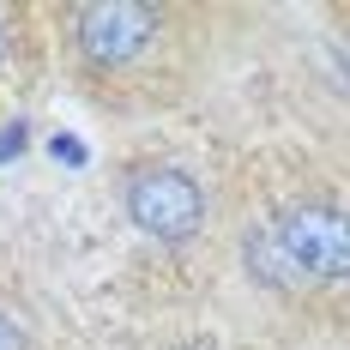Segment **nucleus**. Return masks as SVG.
<instances>
[{"label":"nucleus","instance_id":"nucleus-7","mask_svg":"<svg viewBox=\"0 0 350 350\" xmlns=\"http://www.w3.org/2000/svg\"><path fill=\"white\" fill-rule=\"evenodd\" d=\"M49 151H55V157H67V163H85V151H79V145H72V139H67V133H61V139L49 145Z\"/></svg>","mask_w":350,"mask_h":350},{"label":"nucleus","instance_id":"nucleus-2","mask_svg":"<svg viewBox=\"0 0 350 350\" xmlns=\"http://www.w3.org/2000/svg\"><path fill=\"white\" fill-rule=\"evenodd\" d=\"M242 278L296 314H350V193L278 187L236 230Z\"/></svg>","mask_w":350,"mask_h":350},{"label":"nucleus","instance_id":"nucleus-9","mask_svg":"<svg viewBox=\"0 0 350 350\" xmlns=\"http://www.w3.org/2000/svg\"><path fill=\"white\" fill-rule=\"evenodd\" d=\"M332 18H338V25H350V6H338V12H332Z\"/></svg>","mask_w":350,"mask_h":350},{"label":"nucleus","instance_id":"nucleus-4","mask_svg":"<svg viewBox=\"0 0 350 350\" xmlns=\"http://www.w3.org/2000/svg\"><path fill=\"white\" fill-rule=\"evenodd\" d=\"M31 25H36L31 6H6V0H0V115L12 109L18 79H25V61H31V49H36Z\"/></svg>","mask_w":350,"mask_h":350},{"label":"nucleus","instance_id":"nucleus-8","mask_svg":"<svg viewBox=\"0 0 350 350\" xmlns=\"http://www.w3.org/2000/svg\"><path fill=\"white\" fill-rule=\"evenodd\" d=\"M163 350H217L211 338H175V345H163Z\"/></svg>","mask_w":350,"mask_h":350},{"label":"nucleus","instance_id":"nucleus-1","mask_svg":"<svg viewBox=\"0 0 350 350\" xmlns=\"http://www.w3.org/2000/svg\"><path fill=\"white\" fill-rule=\"evenodd\" d=\"M72 91L103 115H151L187 97L206 18L170 0H72L49 12Z\"/></svg>","mask_w":350,"mask_h":350},{"label":"nucleus","instance_id":"nucleus-6","mask_svg":"<svg viewBox=\"0 0 350 350\" xmlns=\"http://www.w3.org/2000/svg\"><path fill=\"white\" fill-rule=\"evenodd\" d=\"M18 151H25V121H12V127L0 133V163H6V157H18Z\"/></svg>","mask_w":350,"mask_h":350},{"label":"nucleus","instance_id":"nucleus-5","mask_svg":"<svg viewBox=\"0 0 350 350\" xmlns=\"http://www.w3.org/2000/svg\"><path fill=\"white\" fill-rule=\"evenodd\" d=\"M0 350H31V320L12 302H0Z\"/></svg>","mask_w":350,"mask_h":350},{"label":"nucleus","instance_id":"nucleus-3","mask_svg":"<svg viewBox=\"0 0 350 350\" xmlns=\"http://www.w3.org/2000/svg\"><path fill=\"white\" fill-rule=\"evenodd\" d=\"M115 200L127 211V224L157 247H193L211 224L206 181L175 157H133L115 175Z\"/></svg>","mask_w":350,"mask_h":350}]
</instances>
